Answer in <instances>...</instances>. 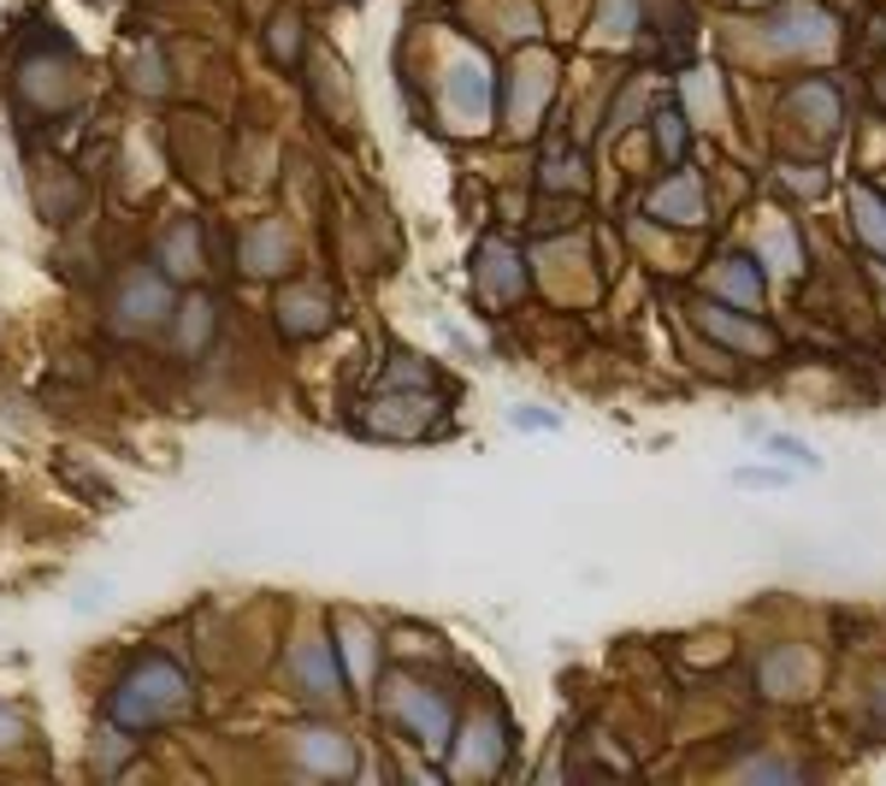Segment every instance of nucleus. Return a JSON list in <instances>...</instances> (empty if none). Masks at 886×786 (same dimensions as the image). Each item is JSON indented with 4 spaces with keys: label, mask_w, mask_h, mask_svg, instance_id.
<instances>
[{
    "label": "nucleus",
    "mask_w": 886,
    "mask_h": 786,
    "mask_svg": "<svg viewBox=\"0 0 886 786\" xmlns=\"http://www.w3.org/2000/svg\"><path fill=\"white\" fill-rule=\"evenodd\" d=\"M183 698H190V680H183L178 662L148 657L143 669H130L113 692V722L118 727H155L160 715H172Z\"/></svg>",
    "instance_id": "f257e3e1"
},
{
    "label": "nucleus",
    "mask_w": 886,
    "mask_h": 786,
    "mask_svg": "<svg viewBox=\"0 0 886 786\" xmlns=\"http://www.w3.org/2000/svg\"><path fill=\"white\" fill-rule=\"evenodd\" d=\"M302 763L319 775H355V751L344 733H302Z\"/></svg>",
    "instance_id": "f03ea898"
},
{
    "label": "nucleus",
    "mask_w": 886,
    "mask_h": 786,
    "mask_svg": "<svg viewBox=\"0 0 886 786\" xmlns=\"http://www.w3.org/2000/svg\"><path fill=\"white\" fill-rule=\"evenodd\" d=\"M402 715L414 722V733H420V745H443V733H450V715H443V704L437 698H420L414 687H402Z\"/></svg>",
    "instance_id": "7ed1b4c3"
},
{
    "label": "nucleus",
    "mask_w": 886,
    "mask_h": 786,
    "mask_svg": "<svg viewBox=\"0 0 886 786\" xmlns=\"http://www.w3.org/2000/svg\"><path fill=\"white\" fill-rule=\"evenodd\" d=\"M160 307H166V284L160 279H136L130 290H125V302H118V314H130V319H155L160 314Z\"/></svg>",
    "instance_id": "20e7f679"
},
{
    "label": "nucleus",
    "mask_w": 886,
    "mask_h": 786,
    "mask_svg": "<svg viewBox=\"0 0 886 786\" xmlns=\"http://www.w3.org/2000/svg\"><path fill=\"white\" fill-rule=\"evenodd\" d=\"M196 266H201V243H196L190 226H178L172 237H166V272L183 279V272H196Z\"/></svg>",
    "instance_id": "39448f33"
},
{
    "label": "nucleus",
    "mask_w": 886,
    "mask_h": 786,
    "mask_svg": "<svg viewBox=\"0 0 886 786\" xmlns=\"http://www.w3.org/2000/svg\"><path fill=\"white\" fill-rule=\"evenodd\" d=\"M296 669L308 674V692H314V698H326V692L337 687V674H326V644H314V651H302V657H296Z\"/></svg>",
    "instance_id": "423d86ee"
},
{
    "label": "nucleus",
    "mask_w": 886,
    "mask_h": 786,
    "mask_svg": "<svg viewBox=\"0 0 886 786\" xmlns=\"http://www.w3.org/2000/svg\"><path fill=\"white\" fill-rule=\"evenodd\" d=\"M278 249H284V237L272 231V226L254 231V237H249V261H254V272H272V266H278Z\"/></svg>",
    "instance_id": "0eeeda50"
},
{
    "label": "nucleus",
    "mask_w": 886,
    "mask_h": 786,
    "mask_svg": "<svg viewBox=\"0 0 886 786\" xmlns=\"http://www.w3.org/2000/svg\"><path fill=\"white\" fill-rule=\"evenodd\" d=\"M769 450H774V455H787L792 468H804V473H815V468H822V461H815V455H810L798 438H787V432H769Z\"/></svg>",
    "instance_id": "6e6552de"
},
{
    "label": "nucleus",
    "mask_w": 886,
    "mask_h": 786,
    "mask_svg": "<svg viewBox=\"0 0 886 786\" xmlns=\"http://www.w3.org/2000/svg\"><path fill=\"white\" fill-rule=\"evenodd\" d=\"M732 480H739V485H757V491H774V485H787V473H769V468H739Z\"/></svg>",
    "instance_id": "1a4fd4ad"
},
{
    "label": "nucleus",
    "mask_w": 886,
    "mask_h": 786,
    "mask_svg": "<svg viewBox=\"0 0 886 786\" xmlns=\"http://www.w3.org/2000/svg\"><path fill=\"white\" fill-rule=\"evenodd\" d=\"M515 426H526V432H556V415H544V408H515Z\"/></svg>",
    "instance_id": "9d476101"
},
{
    "label": "nucleus",
    "mask_w": 886,
    "mask_h": 786,
    "mask_svg": "<svg viewBox=\"0 0 886 786\" xmlns=\"http://www.w3.org/2000/svg\"><path fill=\"white\" fill-rule=\"evenodd\" d=\"M662 208H679V213H692V178H679L668 196H656V213H662Z\"/></svg>",
    "instance_id": "9b49d317"
},
{
    "label": "nucleus",
    "mask_w": 886,
    "mask_h": 786,
    "mask_svg": "<svg viewBox=\"0 0 886 786\" xmlns=\"http://www.w3.org/2000/svg\"><path fill=\"white\" fill-rule=\"evenodd\" d=\"M272 48H278L284 60L296 54V19H278V36H272Z\"/></svg>",
    "instance_id": "f8f14e48"
},
{
    "label": "nucleus",
    "mask_w": 886,
    "mask_h": 786,
    "mask_svg": "<svg viewBox=\"0 0 886 786\" xmlns=\"http://www.w3.org/2000/svg\"><path fill=\"white\" fill-rule=\"evenodd\" d=\"M19 733H24V722H19V715H12L7 704H0V751H7L12 740H19Z\"/></svg>",
    "instance_id": "ddd939ff"
}]
</instances>
